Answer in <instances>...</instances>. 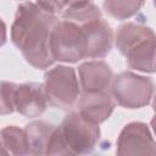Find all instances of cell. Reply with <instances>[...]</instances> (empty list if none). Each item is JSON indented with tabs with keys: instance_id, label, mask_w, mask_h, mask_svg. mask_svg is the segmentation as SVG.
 <instances>
[{
	"instance_id": "cell-15",
	"label": "cell",
	"mask_w": 156,
	"mask_h": 156,
	"mask_svg": "<svg viewBox=\"0 0 156 156\" xmlns=\"http://www.w3.org/2000/svg\"><path fill=\"white\" fill-rule=\"evenodd\" d=\"M154 108H155V111H156V98H155V104H154Z\"/></svg>"
},
{
	"instance_id": "cell-9",
	"label": "cell",
	"mask_w": 156,
	"mask_h": 156,
	"mask_svg": "<svg viewBox=\"0 0 156 156\" xmlns=\"http://www.w3.org/2000/svg\"><path fill=\"white\" fill-rule=\"evenodd\" d=\"M82 87L85 93L90 91H102L111 84L112 73L108 66L104 62H90L79 67Z\"/></svg>"
},
{
	"instance_id": "cell-5",
	"label": "cell",
	"mask_w": 156,
	"mask_h": 156,
	"mask_svg": "<svg viewBox=\"0 0 156 156\" xmlns=\"http://www.w3.org/2000/svg\"><path fill=\"white\" fill-rule=\"evenodd\" d=\"M61 132L72 154L91 151L99 138V128L80 113L67 116L61 126Z\"/></svg>"
},
{
	"instance_id": "cell-11",
	"label": "cell",
	"mask_w": 156,
	"mask_h": 156,
	"mask_svg": "<svg viewBox=\"0 0 156 156\" xmlns=\"http://www.w3.org/2000/svg\"><path fill=\"white\" fill-rule=\"evenodd\" d=\"M144 0H105L106 11L116 18H126L135 13Z\"/></svg>"
},
{
	"instance_id": "cell-12",
	"label": "cell",
	"mask_w": 156,
	"mask_h": 156,
	"mask_svg": "<svg viewBox=\"0 0 156 156\" xmlns=\"http://www.w3.org/2000/svg\"><path fill=\"white\" fill-rule=\"evenodd\" d=\"M39 6L44 9L45 11L54 13V12H60L63 7L62 0H37Z\"/></svg>"
},
{
	"instance_id": "cell-6",
	"label": "cell",
	"mask_w": 156,
	"mask_h": 156,
	"mask_svg": "<svg viewBox=\"0 0 156 156\" xmlns=\"http://www.w3.org/2000/svg\"><path fill=\"white\" fill-rule=\"evenodd\" d=\"M152 91L150 79L132 73L119 74L113 84V94L118 102L127 107H140L149 102Z\"/></svg>"
},
{
	"instance_id": "cell-1",
	"label": "cell",
	"mask_w": 156,
	"mask_h": 156,
	"mask_svg": "<svg viewBox=\"0 0 156 156\" xmlns=\"http://www.w3.org/2000/svg\"><path fill=\"white\" fill-rule=\"evenodd\" d=\"M55 20L52 13L34 4L26 2L18 7L12 40L34 67L45 68L54 61L50 38Z\"/></svg>"
},
{
	"instance_id": "cell-14",
	"label": "cell",
	"mask_w": 156,
	"mask_h": 156,
	"mask_svg": "<svg viewBox=\"0 0 156 156\" xmlns=\"http://www.w3.org/2000/svg\"><path fill=\"white\" fill-rule=\"evenodd\" d=\"M152 126H154V129H155V133H156V117L152 119Z\"/></svg>"
},
{
	"instance_id": "cell-13",
	"label": "cell",
	"mask_w": 156,
	"mask_h": 156,
	"mask_svg": "<svg viewBox=\"0 0 156 156\" xmlns=\"http://www.w3.org/2000/svg\"><path fill=\"white\" fill-rule=\"evenodd\" d=\"M89 0H62L63 5H67L69 4L71 6L72 5H78V4H84V2H88Z\"/></svg>"
},
{
	"instance_id": "cell-10",
	"label": "cell",
	"mask_w": 156,
	"mask_h": 156,
	"mask_svg": "<svg viewBox=\"0 0 156 156\" xmlns=\"http://www.w3.org/2000/svg\"><path fill=\"white\" fill-rule=\"evenodd\" d=\"M17 110L29 117L40 115L45 108V95L38 84H26L18 87L15 93Z\"/></svg>"
},
{
	"instance_id": "cell-17",
	"label": "cell",
	"mask_w": 156,
	"mask_h": 156,
	"mask_svg": "<svg viewBox=\"0 0 156 156\" xmlns=\"http://www.w3.org/2000/svg\"><path fill=\"white\" fill-rule=\"evenodd\" d=\"M155 68H156V63H155Z\"/></svg>"
},
{
	"instance_id": "cell-16",
	"label": "cell",
	"mask_w": 156,
	"mask_h": 156,
	"mask_svg": "<svg viewBox=\"0 0 156 156\" xmlns=\"http://www.w3.org/2000/svg\"><path fill=\"white\" fill-rule=\"evenodd\" d=\"M154 4H155V5H156V0H154Z\"/></svg>"
},
{
	"instance_id": "cell-7",
	"label": "cell",
	"mask_w": 156,
	"mask_h": 156,
	"mask_svg": "<svg viewBox=\"0 0 156 156\" xmlns=\"http://www.w3.org/2000/svg\"><path fill=\"white\" fill-rule=\"evenodd\" d=\"M155 143L141 123L127 126L118 140V154H155Z\"/></svg>"
},
{
	"instance_id": "cell-3",
	"label": "cell",
	"mask_w": 156,
	"mask_h": 156,
	"mask_svg": "<svg viewBox=\"0 0 156 156\" xmlns=\"http://www.w3.org/2000/svg\"><path fill=\"white\" fill-rule=\"evenodd\" d=\"M51 55L55 60L76 62L87 57V39L78 23L65 20L57 23L50 38Z\"/></svg>"
},
{
	"instance_id": "cell-4",
	"label": "cell",
	"mask_w": 156,
	"mask_h": 156,
	"mask_svg": "<svg viewBox=\"0 0 156 156\" xmlns=\"http://www.w3.org/2000/svg\"><path fill=\"white\" fill-rule=\"evenodd\" d=\"M46 99L61 108L71 107L78 96V83L71 67H56L45 76Z\"/></svg>"
},
{
	"instance_id": "cell-8",
	"label": "cell",
	"mask_w": 156,
	"mask_h": 156,
	"mask_svg": "<svg viewBox=\"0 0 156 156\" xmlns=\"http://www.w3.org/2000/svg\"><path fill=\"white\" fill-rule=\"evenodd\" d=\"M115 104L112 99L102 91L85 93L79 101L80 115L91 123H100L105 121L112 112Z\"/></svg>"
},
{
	"instance_id": "cell-2",
	"label": "cell",
	"mask_w": 156,
	"mask_h": 156,
	"mask_svg": "<svg viewBox=\"0 0 156 156\" xmlns=\"http://www.w3.org/2000/svg\"><path fill=\"white\" fill-rule=\"evenodd\" d=\"M117 46L128 58L130 67L151 72L156 63V37L145 27L133 23L119 28Z\"/></svg>"
}]
</instances>
